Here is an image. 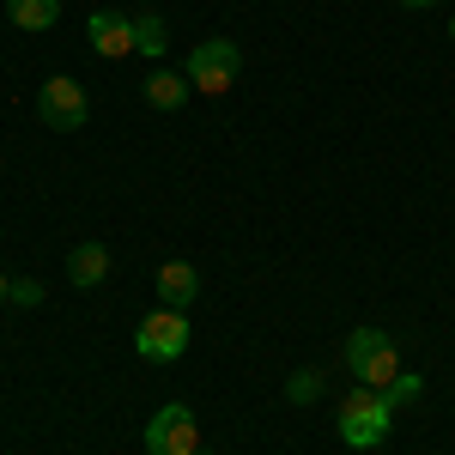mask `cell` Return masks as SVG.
<instances>
[{
  "mask_svg": "<svg viewBox=\"0 0 455 455\" xmlns=\"http://www.w3.org/2000/svg\"><path fill=\"white\" fill-rule=\"evenodd\" d=\"M388 431H395V401H388L383 388H352L347 407H340V443L347 450H377Z\"/></svg>",
  "mask_w": 455,
  "mask_h": 455,
  "instance_id": "cell-1",
  "label": "cell"
},
{
  "mask_svg": "<svg viewBox=\"0 0 455 455\" xmlns=\"http://www.w3.org/2000/svg\"><path fill=\"white\" fill-rule=\"evenodd\" d=\"M347 371L364 388H388L401 377V352H395V340H388L383 328H352L347 334Z\"/></svg>",
  "mask_w": 455,
  "mask_h": 455,
  "instance_id": "cell-2",
  "label": "cell"
},
{
  "mask_svg": "<svg viewBox=\"0 0 455 455\" xmlns=\"http://www.w3.org/2000/svg\"><path fill=\"white\" fill-rule=\"evenodd\" d=\"M237 73H243V49L231 43V36H207L195 55H188V85L195 92H231L237 85Z\"/></svg>",
  "mask_w": 455,
  "mask_h": 455,
  "instance_id": "cell-3",
  "label": "cell"
},
{
  "mask_svg": "<svg viewBox=\"0 0 455 455\" xmlns=\"http://www.w3.org/2000/svg\"><path fill=\"white\" fill-rule=\"evenodd\" d=\"M134 352H140V358H152V364H171V358H182V352H188V315L158 304V310H152L140 328H134Z\"/></svg>",
  "mask_w": 455,
  "mask_h": 455,
  "instance_id": "cell-4",
  "label": "cell"
},
{
  "mask_svg": "<svg viewBox=\"0 0 455 455\" xmlns=\"http://www.w3.org/2000/svg\"><path fill=\"white\" fill-rule=\"evenodd\" d=\"M36 116H43L49 128H61V134L85 128V116H92V104H85V85H79L73 73L43 79V92H36Z\"/></svg>",
  "mask_w": 455,
  "mask_h": 455,
  "instance_id": "cell-5",
  "label": "cell"
},
{
  "mask_svg": "<svg viewBox=\"0 0 455 455\" xmlns=\"http://www.w3.org/2000/svg\"><path fill=\"white\" fill-rule=\"evenodd\" d=\"M201 450V425L188 407H158L146 425V455H195Z\"/></svg>",
  "mask_w": 455,
  "mask_h": 455,
  "instance_id": "cell-6",
  "label": "cell"
},
{
  "mask_svg": "<svg viewBox=\"0 0 455 455\" xmlns=\"http://www.w3.org/2000/svg\"><path fill=\"white\" fill-rule=\"evenodd\" d=\"M92 49L104 55V61H122V55H134V19H122V12H92Z\"/></svg>",
  "mask_w": 455,
  "mask_h": 455,
  "instance_id": "cell-7",
  "label": "cell"
},
{
  "mask_svg": "<svg viewBox=\"0 0 455 455\" xmlns=\"http://www.w3.org/2000/svg\"><path fill=\"white\" fill-rule=\"evenodd\" d=\"M152 285H158V304H164V310H188V304L201 298V274H195L188 261H164Z\"/></svg>",
  "mask_w": 455,
  "mask_h": 455,
  "instance_id": "cell-8",
  "label": "cell"
},
{
  "mask_svg": "<svg viewBox=\"0 0 455 455\" xmlns=\"http://www.w3.org/2000/svg\"><path fill=\"white\" fill-rule=\"evenodd\" d=\"M68 280L79 285V291L104 285V280H109V249H104V243H79V249L68 255Z\"/></svg>",
  "mask_w": 455,
  "mask_h": 455,
  "instance_id": "cell-9",
  "label": "cell"
},
{
  "mask_svg": "<svg viewBox=\"0 0 455 455\" xmlns=\"http://www.w3.org/2000/svg\"><path fill=\"white\" fill-rule=\"evenodd\" d=\"M188 92H195L188 73H171V68H158L152 79H146V104H152V109H182V104H188Z\"/></svg>",
  "mask_w": 455,
  "mask_h": 455,
  "instance_id": "cell-10",
  "label": "cell"
},
{
  "mask_svg": "<svg viewBox=\"0 0 455 455\" xmlns=\"http://www.w3.org/2000/svg\"><path fill=\"white\" fill-rule=\"evenodd\" d=\"M6 19L19 31H49L61 19V0H6Z\"/></svg>",
  "mask_w": 455,
  "mask_h": 455,
  "instance_id": "cell-11",
  "label": "cell"
},
{
  "mask_svg": "<svg viewBox=\"0 0 455 455\" xmlns=\"http://www.w3.org/2000/svg\"><path fill=\"white\" fill-rule=\"evenodd\" d=\"M134 49H140V55H152V61H164L171 31H164V19H158V12H140V19H134Z\"/></svg>",
  "mask_w": 455,
  "mask_h": 455,
  "instance_id": "cell-12",
  "label": "cell"
},
{
  "mask_svg": "<svg viewBox=\"0 0 455 455\" xmlns=\"http://www.w3.org/2000/svg\"><path fill=\"white\" fill-rule=\"evenodd\" d=\"M315 395H322V371H298V377L285 383V401H291V407H310Z\"/></svg>",
  "mask_w": 455,
  "mask_h": 455,
  "instance_id": "cell-13",
  "label": "cell"
},
{
  "mask_svg": "<svg viewBox=\"0 0 455 455\" xmlns=\"http://www.w3.org/2000/svg\"><path fill=\"white\" fill-rule=\"evenodd\" d=\"M419 388H425V383H419V377H413V371H407V377H395V383H388L383 395H388V401H395V407H401V401H413Z\"/></svg>",
  "mask_w": 455,
  "mask_h": 455,
  "instance_id": "cell-14",
  "label": "cell"
},
{
  "mask_svg": "<svg viewBox=\"0 0 455 455\" xmlns=\"http://www.w3.org/2000/svg\"><path fill=\"white\" fill-rule=\"evenodd\" d=\"M12 298H19V304H43V285L36 280H12Z\"/></svg>",
  "mask_w": 455,
  "mask_h": 455,
  "instance_id": "cell-15",
  "label": "cell"
},
{
  "mask_svg": "<svg viewBox=\"0 0 455 455\" xmlns=\"http://www.w3.org/2000/svg\"><path fill=\"white\" fill-rule=\"evenodd\" d=\"M401 6H413V12H425V6H437V0H401Z\"/></svg>",
  "mask_w": 455,
  "mask_h": 455,
  "instance_id": "cell-16",
  "label": "cell"
},
{
  "mask_svg": "<svg viewBox=\"0 0 455 455\" xmlns=\"http://www.w3.org/2000/svg\"><path fill=\"white\" fill-rule=\"evenodd\" d=\"M0 298H12V280H6V274H0Z\"/></svg>",
  "mask_w": 455,
  "mask_h": 455,
  "instance_id": "cell-17",
  "label": "cell"
},
{
  "mask_svg": "<svg viewBox=\"0 0 455 455\" xmlns=\"http://www.w3.org/2000/svg\"><path fill=\"white\" fill-rule=\"evenodd\" d=\"M450 36H455V19H450Z\"/></svg>",
  "mask_w": 455,
  "mask_h": 455,
  "instance_id": "cell-18",
  "label": "cell"
},
{
  "mask_svg": "<svg viewBox=\"0 0 455 455\" xmlns=\"http://www.w3.org/2000/svg\"><path fill=\"white\" fill-rule=\"evenodd\" d=\"M195 455H207V450H195Z\"/></svg>",
  "mask_w": 455,
  "mask_h": 455,
  "instance_id": "cell-19",
  "label": "cell"
}]
</instances>
